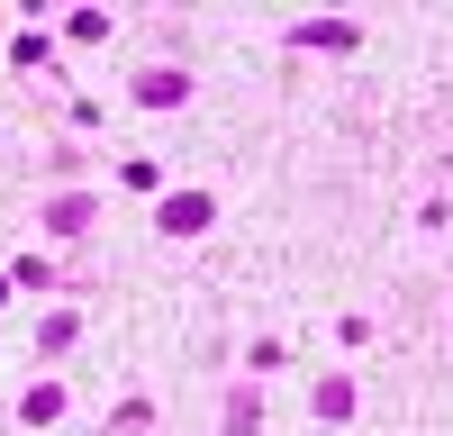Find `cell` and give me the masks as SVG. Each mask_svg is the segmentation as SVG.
I'll return each instance as SVG.
<instances>
[{
  "label": "cell",
  "mask_w": 453,
  "mask_h": 436,
  "mask_svg": "<svg viewBox=\"0 0 453 436\" xmlns=\"http://www.w3.org/2000/svg\"><path fill=\"white\" fill-rule=\"evenodd\" d=\"M318 418H354V382H318Z\"/></svg>",
  "instance_id": "52a82bcc"
},
{
  "label": "cell",
  "mask_w": 453,
  "mask_h": 436,
  "mask_svg": "<svg viewBox=\"0 0 453 436\" xmlns=\"http://www.w3.org/2000/svg\"><path fill=\"white\" fill-rule=\"evenodd\" d=\"M27 418H36V427L64 418V382H36V391H27Z\"/></svg>",
  "instance_id": "8992f818"
},
{
  "label": "cell",
  "mask_w": 453,
  "mask_h": 436,
  "mask_svg": "<svg viewBox=\"0 0 453 436\" xmlns=\"http://www.w3.org/2000/svg\"><path fill=\"white\" fill-rule=\"evenodd\" d=\"M299 46H363V27L354 19H309V27H290Z\"/></svg>",
  "instance_id": "3957f363"
},
{
  "label": "cell",
  "mask_w": 453,
  "mask_h": 436,
  "mask_svg": "<svg viewBox=\"0 0 453 436\" xmlns=\"http://www.w3.org/2000/svg\"><path fill=\"white\" fill-rule=\"evenodd\" d=\"M136 100H145V109H181V100H191V73H173V64L136 73Z\"/></svg>",
  "instance_id": "6da1fadb"
},
{
  "label": "cell",
  "mask_w": 453,
  "mask_h": 436,
  "mask_svg": "<svg viewBox=\"0 0 453 436\" xmlns=\"http://www.w3.org/2000/svg\"><path fill=\"white\" fill-rule=\"evenodd\" d=\"M209 218H218V200H209V191H181V200H164V237H200Z\"/></svg>",
  "instance_id": "7a4b0ae2"
},
{
  "label": "cell",
  "mask_w": 453,
  "mask_h": 436,
  "mask_svg": "<svg viewBox=\"0 0 453 436\" xmlns=\"http://www.w3.org/2000/svg\"><path fill=\"white\" fill-rule=\"evenodd\" d=\"M46 228H55V237H82V228H91V200H82V191L55 200V209H46Z\"/></svg>",
  "instance_id": "5b68a950"
},
{
  "label": "cell",
  "mask_w": 453,
  "mask_h": 436,
  "mask_svg": "<svg viewBox=\"0 0 453 436\" xmlns=\"http://www.w3.org/2000/svg\"><path fill=\"white\" fill-rule=\"evenodd\" d=\"M254 418H263V400H254V382H236V391H226V427L218 436H254Z\"/></svg>",
  "instance_id": "277c9868"
},
{
  "label": "cell",
  "mask_w": 453,
  "mask_h": 436,
  "mask_svg": "<svg viewBox=\"0 0 453 436\" xmlns=\"http://www.w3.org/2000/svg\"><path fill=\"white\" fill-rule=\"evenodd\" d=\"M64 27H73V36H82V46H100V36H109V10H73Z\"/></svg>",
  "instance_id": "ba28073f"
}]
</instances>
